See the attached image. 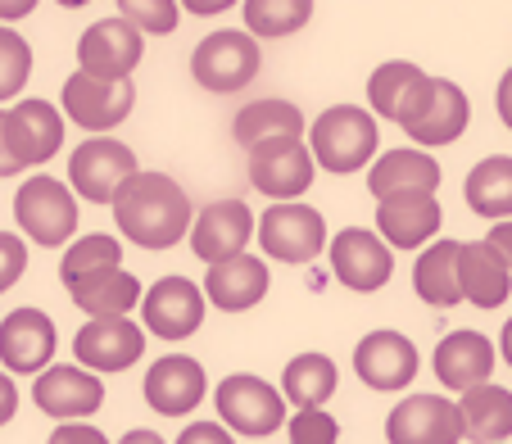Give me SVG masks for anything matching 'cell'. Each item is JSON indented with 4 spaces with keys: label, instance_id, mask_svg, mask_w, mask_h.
<instances>
[{
    "label": "cell",
    "instance_id": "6da1fadb",
    "mask_svg": "<svg viewBox=\"0 0 512 444\" xmlns=\"http://www.w3.org/2000/svg\"><path fill=\"white\" fill-rule=\"evenodd\" d=\"M114 222H118V236H127L141 250H173L182 236H191L195 209H191V195L182 191V182H173L168 173H145L141 168L118 191Z\"/></svg>",
    "mask_w": 512,
    "mask_h": 444
},
{
    "label": "cell",
    "instance_id": "7a4b0ae2",
    "mask_svg": "<svg viewBox=\"0 0 512 444\" xmlns=\"http://www.w3.org/2000/svg\"><path fill=\"white\" fill-rule=\"evenodd\" d=\"M377 145H381L377 114L363 105H331L309 123L313 159H318V168H327L336 177L372 168L377 164Z\"/></svg>",
    "mask_w": 512,
    "mask_h": 444
},
{
    "label": "cell",
    "instance_id": "3957f363",
    "mask_svg": "<svg viewBox=\"0 0 512 444\" xmlns=\"http://www.w3.org/2000/svg\"><path fill=\"white\" fill-rule=\"evenodd\" d=\"M263 68L259 41L245 28H218L191 50V78L213 96H232L245 91Z\"/></svg>",
    "mask_w": 512,
    "mask_h": 444
},
{
    "label": "cell",
    "instance_id": "277c9868",
    "mask_svg": "<svg viewBox=\"0 0 512 444\" xmlns=\"http://www.w3.org/2000/svg\"><path fill=\"white\" fill-rule=\"evenodd\" d=\"M14 218H19V232L28 241L55 250V245L73 241V232H78V195L59 177L32 173L14 195Z\"/></svg>",
    "mask_w": 512,
    "mask_h": 444
},
{
    "label": "cell",
    "instance_id": "5b68a950",
    "mask_svg": "<svg viewBox=\"0 0 512 444\" xmlns=\"http://www.w3.org/2000/svg\"><path fill=\"white\" fill-rule=\"evenodd\" d=\"M213 408H218V422L236 435H250V440H263V435H277L286 417V395L277 386H268L263 377H250V372H232V377L218 381L213 390Z\"/></svg>",
    "mask_w": 512,
    "mask_h": 444
},
{
    "label": "cell",
    "instance_id": "8992f818",
    "mask_svg": "<svg viewBox=\"0 0 512 444\" xmlns=\"http://www.w3.org/2000/svg\"><path fill=\"white\" fill-rule=\"evenodd\" d=\"M136 173H141V168H136L132 145H123L118 136H87V141L68 155V186H73V195L91 200V204H109V209H114L118 191H123Z\"/></svg>",
    "mask_w": 512,
    "mask_h": 444
},
{
    "label": "cell",
    "instance_id": "52a82bcc",
    "mask_svg": "<svg viewBox=\"0 0 512 444\" xmlns=\"http://www.w3.org/2000/svg\"><path fill=\"white\" fill-rule=\"evenodd\" d=\"M327 218L313 204L290 200L259 213V250L277 263H313L327 250Z\"/></svg>",
    "mask_w": 512,
    "mask_h": 444
},
{
    "label": "cell",
    "instance_id": "ba28073f",
    "mask_svg": "<svg viewBox=\"0 0 512 444\" xmlns=\"http://www.w3.org/2000/svg\"><path fill=\"white\" fill-rule=\"evenodd\" d=\"M318 177V159H313L309 141L300 136H281V141H263L250 150V182L259 195L277 204L300 200Z\"/></svg>",
    "mask_w": 512,
    "mask_h": 444
},
{
    "label": "cell",
    "instance_id": "9c48e42d",
    "mask_svg": "<svg viewBox=\"0 0 512 444\" xmlns=\"http://www.w3.org/2000/svg\"><path fill=\"white\" fill-rule=\"evenodd\" d=\"M204 313H209L204 286H195L191 277H159L141 300V327L168 345H182L204 327Z\"/></svg>",
    "mask_w": 512,
    "mask_h": 444
},
{
    "label": "cell",
    "instance_id": "30bf717a",
    "mask_svg": "<svg viewBox=\"0 0 512 444\" xmlns=\"http://www.w3.org/2000/svg\"><path fill=\"white\" fill-rule=\"evenodd\" d=\"M136 105V87L132 82H105V78H91V73H73L59 91V109L73 127L91 136H109Z\"/></svg>",
    "mask_w": 512,
    "mask_h": 444
},
{
    "label": "cell",
    "instance_id": "8fae6325",
    "mask_svg": "<svg viewBox=\"0 0 512 444\" xmlns=\"http://www.w3.org/2000/svg\"><path fill=\"white\" fill-rule=\"evenodd\" d=\"M32 404L46 417H55L59 426L87 422L105 408V381L96 372H87L82 363H55L32 381Z\"/></svg>",
    "mask_w": 512,
    "mask_h": 444
},
{
    "label": "cell",
    "instance_id": "7c38bea8",
    "mask_svg": "<svg viewBox=\"0 0 512 444\" xmlns=\"http://www.w3.org/2000/svg\"><path fill=\"white\" fill-rule=\"evenodd\" d=\"M327 259H331V272H336L340 286L358 290V295H372V290H381L395 277V250H390L377 232H368V227H345V232H336L327 245Z\"/></svg>",
    "mask_w": 512,
    "mask_h": 444
},
{
    "label": "cell",
    "instance_id": "4fadbf2b",
    "mask_svg": "<svg viewBox=\"0 0 512 444\" xmlns=\"http://www.w3.org/2000/svg\"><path fill=\"white\" fill-rule=\"evenodd\" d=\"M145 55V37L127 19H96L78 37V73L105 82H132Z\"/></svg>",
    "mask_w": 512,
    "mask_h": 444
},
{
    "label": "cell",
    "instance_id": "5bb4252c",
    "mask_svg": "<svg viewBox=\"0 0 512 444\" xmlns=\"http://www.w3.org/2000/svg\"><path fill=\"white\" fill-rule=\"evenodd\" d=\"M145 404L155 408L159 417H191L195 408L209 395V377H204V363L191 354H164L145 367L141 381Z\"/></svg>",
    "mask_w": 512,
    "mask_h": 444
},
{
    "label": "cell",
    "instance_id": "9a60e30c",
    "mask_svg": "<svg viewBox=\"0 0 512 444\" xmlns=\"http://www.w3.org/2000/svg\"><path fill=\"white\" fill-rule=\"evenodd\" d=\"M55 345L59 331L50 313L41 309H14L0 318V367L10 377H41L46 367H55Z\"/></svg>",
    "mask_w": 512,
    "mask_h": 444
},
{
    "label": "cell",
    "instance_id": "2e32d148",
    "mask_svg": "<svg viewBox=\"0 0 512 444\" xmlns=\"http://www.w3.org/2000/svg\"><path fill=\"white\" fill-rule=\"evenodd\" d=\"M417 367H422V354L417 345L404 336V331H368V336L354 345V372L363 386L372 390H408L417 381Z\"/></svg>",
    "mask_w": 512,
    "mask_h": 444
},
{
    "label": "cell",
    "instance_id": "e0dca14e",
    "mask_svg": "<svg viewBox=\"0 0 512 444\" xmlns=\"http://www.w3.org/2000/svg\"><path fill=\"white\" fill-rule=\"evenodd\" d=\"M431 87H435L431 73H422L408 59H390V64H381L368 78V105L377 118L399 123L408 132L426 114V105H431Z\"/></svg>",
    "mask_w": 512,
    "mask_h": 444
},
{
    "label": "cell",
    "instance_id": "ac0fdd59",
    "mask_svg": "<svg viewBox=\"0 0 512 444\" xmlns=\"http://www.w3.org/2000/svg\"><path fill=\"white\" fill-rule=\"evenodd\" d=\"M386 440L390 444H458L463 435V413L445 395H408L386 413Z\"/></svg>",
    "mask_w": 512,
    "mask_h": 444
},
{
    "label": "cell",
    "instance_id": "d6986e66",
    "mask_svg": "<svg viewBox=\"0 0 512 444\" xmlns=\"http://www.w3.org/2000/svg\"><path fill=\"white\" fill-rule=\"evenodd\" d=\"M254 209L245 200H213L209 209L195 213V227H191V250L200 263H227V259H241L250 254L245 245L254 241Z\"/></svg>",
    "mask_w": 512,
    "mask_h": 444
},
{
    "label": "cell",
    "instance_id": "ffe728a7",
    "mask_svg": "<svg viewBox=\"0 0 512 444\" xmlns=\"http://www.w3.org/2000/svg\"><path fill=\"white\" fill-rule=\"evenodd\" d=\"M73 354L87 372L96 377H114V372H127V367L141 363L145 354V327L132 318H96L73 336Z\"/></svg>",
    "mask_w": 512,
    "mask_h": 444
},
{
    "label": "cell",
    "instance_id": "44dd1931",
    "mask_svg": "<svg viewBox=\"0 0 512 444\" xmlns=\"http://www.w3.org/2000/svg\"><path fill=\"white\" fill-rule=\"evenodd\" d=\"M5 123H10V145L19 168H41L64 150V109H55L50 100H19L5 109Z\"/></svg>",
    "mask_w": 512,
    "mask_h": 444
},
{
    "label": "cell",
    "instance_id": "7402d4cb",
    "mask_svg": "<svg viewBox=\"0 0 512 444\" xmlns=\"http://www.w3.org/2000/svg\"><path fill=\"white\" fill-rule=\"evenodd\" d=\"M494 363H499V349L490 345V336L481 331H449L431 354L435 381L454 395H467V390L485 386L494 377Z\"/></svg>",
    "mask_w": 512,
    "mask_h": 444
},
{
    "label": "cell",
    "instance_id": "603a6c76",
    "mask_svg": "<svg viewBox=\"0 0 512 444\" xmlns=\"http://www.w3.org/2000/svg\"><path fill=\"white\" fill-rule=\"evenodd\" d=\"M445 209L435 195H390L377 200V236L390 250H426L440 236Z\"/></svg>",
    "mask_w": 512,
    "mask_h": 444
},
{
    "label": "cell",
    "instance_id": "cb8c5ba5",
    "mask_svg": "<svg viewBox=\"0 0 512 444\" xmlns=\"http://www.w3.org/2000/svg\"><path fill=\"white\" fill-rule=\"evenodd\" d=\"M272 286V272L259 254H241V259H227V263H213L204 272V300L213 304L218 313H245L268 295Z\"/></svg>",
    "mask_w": 512,
    "mask_h": 444
},
{
    "label": "cell",
    "instance_id": "d4e9b609",
    "mask_svg": "<svg viewBox=\"0 0 512 444\" xmlns=\"http://www.w3.org/2000/svg\"><path fill=\"white\" fill-rule=\"evenodd\" d=\"M458 286H463V300L472 309H503L512 295V268L490 241H463Z\"/></svg>",
    "mask_w": 512,
    "mask_h": 444
},
{
    "label": "cell",
    "instance_id": "484cf974",
    "mask_svg": "<svg viewBox=\"0 0 512 444\" xmlns=\"http://www.w3.org/2000/svg\"><path fill=\"white\" fill-rule=\"evenodd\" d=\"M368 191L377 200H390V195H435L440 191V164L426 150H386L368 168Z\"/></svg>",
    "mask_w": 512,
    "mask_h": 444
},
{
    "label": "cell",
    "instance_id": "4316f807",
    "mask_svg": "<svg viewBox=\"0 0 512 444\" xmlns=\"http://www.w3.org/2000/svg\"><path fill=\"white\" fill-rule=\"evenodd\" d=\"M68 295H73V304H78L91 322H96V318H132V309L141 313V300H145L141 281H136L127 268L96 272V277L78 281Z\"/></svg>",
    "mask_w": 512,
    "mask_h": 444
},
{
    "label": "cell",
    "instance_id": "83f0119b",
    "mask_svg": "<svg viewBox=\"0 0 512 444\" xmlns=\"http://www.w3.org/2000/svg\"><path fill=\"white\" fill-rule=\"evenodd\" d=\"M467 123H472V100H467V91L449 78H435L431 105L408 127V136H413L417 145H454L458 136L467 132Z\"/></svg>",
    "mask_w": 512,
    "mask_h": 444
},
{
    "label": "cell",
    "instance_id": "f1b7e54d",
    "mask_svg": "<svg viewBox=\"0 0 512 444\" xmlns=\"http://www.w3.org/2000/svg\"><path fill=\"white\" fill-rule=\"evenodd\" d=\"M458 413H463V435L472 444H503L512 440V390L508 386H485L458 395Z\"/></svg>",
    "mask_w": 512,
    "mask_h": 444
},
{
    "label": "cell",
    "instance_id": "f546056e",
    "mask_svg": "<svg viewBox=\"0 0 512 444\" xmlns=\"http://www.w3.org/2000/svg\"><path fill=\"white\" fill-rule=\"evenodd\" d=\"M458 254H463V241H435L417 254L413 268V290L417 300L431 304V309H454L463 304V286H458Z\"/></svg>",
    "mask_w": 512,
    "mask_h": 444
},
{
    "label": "cell",
    "instance_id": "4dcf8cb0",
    "mask_svg": "<svg viewBox=\"0 0 512 444\" xmlns=\"http://www.w3.org/2000/svg\"><path fill=\"white\" fill-rule=\"evenodd\" d=\"M232 136L245 145V150H254V145L281 141V136H300V141H304V136H309V123H304L300 105L268 96V100H250V105L236 114Z\"/></svg>",
    "mask_w": 512,
    "mask_h": 444
},
{
    "label": "cell",
    "instance_id": "1f68e13d",
    "mask_svg": "<svg viewBox=\"0 0 512 444\" xmlns=\"http://www.w3.org/2000/svg\"><path fill=\"white\" fill-rule=\"evenodd\" d=\"M340 386V372L327 354H295L281 372V395L295 413H309V408H322Z\"/></svg>",
    "mask_w": 512,
    "mask_h": 444
},
{
    "label": "cell",
    "instance_id": "d6a6232c",
    "mask_svg": "<svg viewBox=\"0 0 512 444\" xmlns=\"http://www.w3.org/2000/svg\"><path fill=\"white\" fill-rule=\"evenodd\" d=\"M463 200L472 213L490 222H508L512 218V155H490L467 173L463 182Z\"/></svg>",
    "mask_w": 512,
    "mask_h": 444
},
{
    "label": "cell",
    "instance_id": "836d02e7",
    "mask_svg": "<svg viewBox=\"0 0 512 444\" xmlns=\"http://www.w3.org/2000/svg\"><path fill=\"white\" fill-rule=\"evenodd\" d=\"M109 268H123V241L109 232H91V236H78V241L64 250V259H59V281H64V290H73L78 281L96 277V272H109Z\"/></svg>",
    "mask_w": 512,
    "mask_h": 444
},
{
    "label": "cell",
    "instance_id": "e575fe53",
    "mask_svg": "<svg viewBox=\"0 0 512 444\" xmlns=\"http://www.w3.org/2000/svg\"><path fill=\"white\" fill-rule=\"evenodd\" d=\"M245 32L254 41L263 37H290L313 19V0H245Z\"/></svg>",
    "mask_w": 512,
    "mask_h": 444
},
{
    "label": "cell",
    "instance_id": "d590c367",
    "mask_svg": "<svg viewBox=\"0 0 512 444\" xmlns=\"http://www.w3.org/2000/svg\"><path fill=\"white\" fill-rule=\"evenodd\" d=\"M28 78H32V46L14 28L0 23V105L5 100L19 105V91L28 87Z\"/></svg>",
    "mask_w": 512,
    "mask_h": 444
},
{
    "label": "cell",
    "instance_id": "8d00e7d4",
    "mask_svg": "<svg viewBox=\"0 0 512 444\" xmlns=\"http://www.w3.org/2000/svg\"><path fill=\"white\" fill-rule=\"evenodd\" d=\"M118 19H127L141 37H168L182 19L177 0H118Z\"/></svg>",
    "mask_w": 512,
    "mask_h": 444
},
{
    "label": "cell",
    "instance_id": "74e56055",
    "mask_svg": "<svg viewBox=\"0 0 512 444\" xmlns=\"http://www.w3.org/2000/svg\"><path fill=\"white\" fill-rule=\"evenodd\" d=\"M290 444H340V422L327 408L295 413L290 417Z\"/></svg>",
    "mask_w": 512,
    "mask_h": 444
},
{
    "label": "cell",
    "instance_id": "f35d334b",
    "mask_svg": "<svg viewBox=\"0 0 512 444\" xmlns=\"http://www.w3.org/2000/svg\"><path fill=\"white\" fill-rule=\"evenodd\" d=\"M28 272V241L14 232H0V295Z\"/></svg>",
    "mask_w": 512,
    "mask_h": 444
},
{
    "label": "cell",
    "instance_id": "ab89813d",
    "mask_svg": "<svg viewBox=\"0 0 512 444\" xmlns=\"http://www.w3.org/2000/svg\"><path fill=\"white\" fill-rule=\"evenodd\" d=\"M46 444H109V435L91 422H68V426H55Z\"/></svg>",
    "mask_w": 512,
    "mask_h": 444
},
{
    "label": "cell",
    "instance_id": "60d3db41",
    "mask_svg": "<svg viewBox=\"0 0 512 444\" xmlns=\"http://www.w3.org/2000/svg\"><path fill=\"white\" fill-rule=\"evenodd\" d=\"M173 444H236V440L223 422H191V426H182V435Z\"/></svg>",
    "mask_w": 512,
    "mask_h": 444
},
{
    "label": "cell",
    "instance_id": "b9f144b4",
    "mask_svg": "<svg viewBox=\"0 0 512 444\" xmlns=\"http://www.w3.org/2000/svg\"><path fill=\"white\" fill-rule=\"evenodd\" d=\"M14 413H19V386H14L10 372L0 367V426L14 422Z\"/></svg>",
    "mask_w": 512,
    "mask_h": 444
},
{
    "label": "cell",
    "instance_id": "7bdbcfd3",
    "mask_svg": "<svg viewBox=\"0 0 512 444\" xmlns=\"http://www.w3.org/2000/svg\"><path fill=\"white\" fill-rule=\"evenodd\" d=\"M23 173L19 159H14V145H10V123H5V109H0V177H14Z\"/></svg>",
    "mask_w": 512,
    "mask_h": 444
},
{
    "label": "cell",
    "instance_id": "ee69618b",
    "mask_svg": "<svg viewBox=\"0 0 512 444\" xmlns=\"http://www.w3.org/2000/svg\"><path fill=\"white\" fill-rule=\"evenodd\" d=\"M494 109H499V118H503V127L512 132V68L499 78V91H494Z\"/></svg>",
    "mask_w": 512,
    "mask_h": 444
},
{
    "label": "cell",
    "instance_id": "f6af8a7d",
    "mask_svg": "<svg viewBox=\"0 0 512 444\" xmlns=\"http://www.w3.org/2000/svg\"><path fill=\"white\" fill-rule=\"evenodd\" d=\"M485 241H490L494 250H499L503 259H508V268H512V218H508V222H494V227H490V236H485Z\"/></svg>",
    "mask_w": 512,
    "mask_h": 444
},
{
    "label": "cell",
    "instance_id": "bcb514c9",
    "mask_svg": "<svg viewBox=\"0 0 512 444\" xmlns=\"http://www.w3.org/2000/svg\"><path fill=\"white\" fill-rule=\"evenodd\" d=\"M182 10H191V14H223L227 0H186Z\"/></svg>",
    "mask_w": 512,
    "mask_h": 444
},
{
    "label": "cell",
    "instance_id": "7dc6e473",
    "mask_svg": "<svg viewBox=\"0 0 512 444\" xmlns=\"http://www.w3.org/2000/svg\"><path fill=\"white\" fill-rule=\"evenodd\" d=\"M118 444H168V440L159 431H145V426H141V431H127Z\"/></svg>",
    "mask_w": 512,
    "mask_h": 444
},
{
    "label": "cell",
    "instance_id": "c3c4849f",
    "mask_svg": "<svg viewBox=\"0 0 512 444\" xmlns=\"http://www.w3.org/2000/svg\"><path fill=\"white\" fill-rule=\"evenodd\" d=\"M499 358L512 367V318L503 322V331H499Z\"/></svg>",
    "mask_w": 512,
    "mask_h": 444
},
{
    "label": "cell",
    "instance_id": "681fc988",
    "mask_svg": "<svg viewBox=\"0 0 512 444\" xmlns=\"http://www.w3.org/2000/svg\"><path fill=\"white\" fill-rule=\"evenodd\" d=\"M37 5L32 0H19V5H0V19H23V14H32Z\"/></svg>",
    "mask_w": 512,
    "mask_h": 444
}]
</instances>
